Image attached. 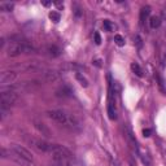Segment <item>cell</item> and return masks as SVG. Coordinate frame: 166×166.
<instances>
[{
    "label": "cell",
    "instance_id": "2e32d148",
    "mask_svg": "<svg viewBox=\"0 0 166 166\" xmlns=\"http://www.w3.org/2000/svg\"><path fill=\"white\" fill-rule=\"evenodd\" d=\"M75 78H77L78 80H79V83L82 84L83 87H87V86H88V82H87V79H86L84 77H82V74H80V73H75Z\"/></svg>",
    "mask_w": 166,
    "mask_h": 166
},
{
    "label": "cell",
    "instance_id": "277c9868",
    "mask_svg": "<svg viewBox=\"0 0 166 166\" xmlns=\"http://www.w3.org/2000/svg\"><path fill=\"white\" fill-rule=\"evenodd\" d=\"M29 143L34 149H37L38 152H43V153H50V149H51V143H47L45 140H42V139H35L31 138L29 139Z\"/></svg>",
    "mask_w": 166,
    "mask_h": 166
},
{
    "label": "cell",
    "instance_id": "9c48e42d",
    "mask_svg": "<svg viewBox=\"0 0 166 166\" xmlns=\"http://www.w3.org/2000/svg\"><path fill=\"white\" fill-rule=\"evenodd\" d=\"M56 95L57 96H64V97H68V96H70L71 95V91L69 87H66V86H63V87H60L57 91H56Z\"/></svg>",
    "mask_w": 166,
    "mask_h": 166
},
{
    "label": "cell",
    "instance_id": "7402d4cb",
    "mask_svg": "<svg viewBox=\"0 0 166 166\" xmlns=\"http://www.w3.org/2000/svg\"><path fill=\"white\" fill-rule=\"evenodd\" d=\"M42 4H43L44 6H48V5H51V4H52V1H43Z\"/></svg>",
    "mask_w": 166,
    "mask_h": 166
},
{
    "label": "cell",
    "instance_id": "e0dca14e",
    "mask_svg": "<svg viewBox=\"0 0 166 166\" xmlns=\"http://www.w3.org/2000/svg\"><path fill=\"white\" fill-rule=\"evenodd\" d=\"M50 18H51L53 22H56V24H57V22L60 21L61 16H60V13H58V12H56V11H52V12L50 13Z\"/></svg>",
    "mask_w": 166,
    "mask_h": 166
},
{
    "label": "cell",
    "instance_id": "d6986e66",
    "mask_svg": "<svg viewBox=\"0 0 166 166\" xmlns=\"http://www.w3.org/2000/svg\"><path fill=\"white\" fill-rule=\"evenodd\" d=\"M93 38H95V43H96L97 45L101 43V37H100L99 32H95V34H93Z\"/></svg>",
    "mask_w": 166,
    "mask_h": 166
},
{
    "label": "cell",
    "instance_id": "44dd1931",
    "mask_svg": "<svg viewBox=\"0 0 166 166\" xmlns=\"http://www.w3.org/2000/svg\"><path fill=\"white\" fill-rule=\"evenodd\" d=\"M135 39H136V44H138V47L140 48L142 47V39H140V37H136Z\"/></svg>",
    "mask_w": 166,
    "mask_h": 166
},
{
    "label": "cell",
    "instance_id": "7c38bea8",
    "mask_svg": "<svg viewBox=\"0 0 166 166\" xmlns=\"http://www.w3.org/2000/svg\"><path fill=\"white\" fill-rule=\"evenodd\" d=\"M149 25H151V27L152 29H157L158 26L161 25V19L160 17H151V19H149Z\"/></svg>",
    "mask_w": 166,
    "mask_h": 166
},
{
    "label": "cell",
    "instance_id": "ffe728a7",
    "mask_svg": "<svg viewBox=\"0 0 166 166\" xmlns=\"http://www.w3.org/2000/svg\"><path fill=\"white\" fill-rule=\"evenodd\" d=\"M151 130H149V129H145V130H143V135H144L145 136V138H148V136H151Z\"/></svg>",
    "mask_w": 166,
    "mask_h": 166
},
{
    "label": "cell",
    "instance_id": "30bf717a",
    "mask_svg": "<svg viewBox=\"0 0 166 166\" xmlns=\"http://www.w3.org/2000/svg\"><path fill=\"white\" fill-rule=\"evenodd\" d=\"M35 127H37L39 131L42 132V134H44V135H50V130H48L47 127L44 126V123H42V122H38V121H35Z\"/></svg>",
    "mask_w": 166,
    "mask_h": 166
},
{
    "label": "cell",
    "instance_id": "5bb4252c",
    "mask_svg": "<svg viewBox=\"0 0 166 166\" xmlns=\"http://www.w3.org/2000/svg\"><path fill=\"white\" fill-rule=\"evenodd\" d=\"M13 6H14L13 3H1V4H0V9H1L3 12H11L13 9Z\"/></svg>",
    "mask_w": 166,
    "mask_h": 166
},
{
    "label": "cell",
    "instance_id": "3957f363",
    "mask_svg": "<svg viewBox=\"0 0 166 166\" xmlns=\"http://www.w3.org/2000/svg\"><path fill=\"white\" fill-rule=\"evenodd\" d=\"M11 151L14 153L16 156H18L19 158H22V160L27 161L29 164L32 165V161H34V157H32L31 152L29 151V149H26L24 147H21V145H17V144H13L11 145Z\"/></svg>",
    "mask_w": 166,
    "mask_h": 166
},
{
    "label": "cell",
    "instance_id": "6da1fadb",
    "mask_svg": "<svg viewBox=\"0 0 166 166\" xmlns=\"http://www.w3.org/2000/svg\"><path fill=\"white\" fill-rule=\"evenodd\" d=\"M47 114L51 119H53L55 122H57L58 125L70 130V131H79L82 127L79 119L74 114L65 112V110H50Z\"/></svg>",
    "mask_w": 166,
    "mask_h": 166
},
{
    "label": "cell",
    "instance_id": "52a82bcc",
    "mask_svg": "<svg viewBox=\"0 0 166 166\" xmlns=\"http://www.w3.org/2000/svg\"><path fill=\"white\" fill-rule=\"evenodd\" d=\"M45 53L48 55L50 57H58L61 53V50L57 47V45H48L47 48H45Z\"/></svg>",
    "mask_w": 166,
    "mask_h": 166
},
{
    "label": "cell",
    "instance_id": "7a4b0ae2",
    "mask_svg": "<svg viewBox=\"0 0 166 166\" xmlns=\"http://www.w3.org/2000/svg\"><path fill=\"white\" fill-rule=\"evenodd\" d=\"M32 51H34V47L29 44L27 42L21 40V39H17V40L11 39L8 47H6V55L9 57H16L22 53H30Z\"/></svg>",
    "mask_w": 166,
    "mask_h": 166
},
{
    "label": "cell",
    "instance_id": "4fadbf2b",
    "mask_svg": "<svg viewBox=\"0 0 166 166\" xmlns=\"http://www.w3.org/2000/svg\"><path fill=\"white\" fill-rule=\"evenodd\" d=\"M108 116L112 121L117 119V112H116V106L113 105H108Z\"/></svg>",
    "mask_w": 166,
    "mask_h": 166
},
{
    "label": "cell",
    "instance_id": "ac0fdd59",
    "mask_svg": "<svg viewBox=\"0 0 166 166\" xmlns=\"http://www.w3.org/2000/svg\"><path fill=\"white\" fill-rule=\"evenodd\" d=\"M114 43L118 45V47H123V45H125V39H123L122 35H116L114 37Z\"/></svg>",
    "mask_w": 166,
    "mask_h": 166
},
{
    "label": "cell",
    "instance_id": "9a60e30c",
    "mask_svg": "<svg viewBox=\"0 0 166 166\" xmlns=\"http://www.w3.org/2000/svg\"><path fill=\"white\" fill-rule=\"evenodd\" d=\"M131 69H132V71L136 74L138 77H143V70H142V68L139 66V64H136V63H134L131 65Z\"/></svg>",
    "mask_w": 166,
    "mask_h": 166
},
{
    "label": "cell",
    "instance_id": "8992f818",
    "mask_svg": "<svg viewBox=\"0 0 166 166\" xmlns=\"http://www.w3.org/2000/svg\"><path fill=\"white\" fill-rule=\"evenodd\" d=\"M136 151H138V155L140 156V158H142V161H143V164H144L145 166H151L152 165V161H151V157L148 156V153L144 151V149H142V148H136Z\"/></svg>",
    "mask_w": 166,
    "mask_h": 166
},
{
    "label": "cell",
    "instance_id": "8fae6325",
    "mask_svg": "<svg viewBox=\"0 0 166 166\" xmlns=\"http://www.w3.org/2000/svg\"><path fill=\"white\" fill-rule=\"evenodd\" d=\"M103 26H104V29H105L106 31H114V29H116L114 24H113L112 21H109V19H104Z\"/></svg>",
    "mask_w": 166,
    "mask_h": 166
},
{
    "label": "cell",
    "instance_id": "5b68a950",
    "mask_svg": "<svg viewBox=\"0 0 166 166\" xmlns=\"http://www.w3.org/2000/svg\"><path fill=\"white\" fill-rule=\"evenodd\" d=\"M16 79H17V74L14 71H3L1 75H0V82H1L3 86L13 83Z\"/></svg>",
    "mask_w": 166,
    "mask_h": 166
},
{
    "label": "cell",
    "instance_id": "ba28073f",
    "mask_svg": "<svg viewBox=\"0 0 166 166\" xmlns=\"http://www.w3.org/2000/svg\"><path fill=\"white\" fill-rule=\"evenodd\" d=\"M149 14H151V6H144V8H142V11H140V24L142 25L144 24V21L148 18Z\"/></svg>",
    "mask_w": 166,
    "mask_h": 166
}]
</instances>
